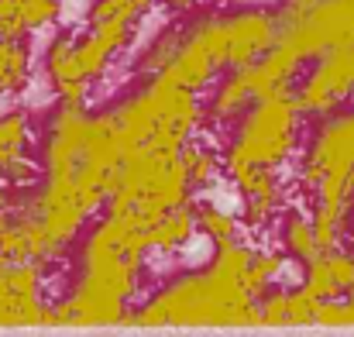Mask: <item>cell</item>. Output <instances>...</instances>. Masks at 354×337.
Wrapping results in <instances>:
<instances>
[{"mask_svg": "<svg viewBox=\"0 0 354 337\" xmlns=\"http://www.w3.org/2000/svg\"><path fill=\"white\" fill-rule=\"evenodd\" d=\"M148 251V224L134 207L107 214L83 244L80 282L73 296L52 307V324H131L127 300L141 289Z\"/></svg>", "mask_w": 354, "mask_h": 337, "instance_id": "cell-1", "label": "cell"}, {"mask_svg": "<svg viewBox=\"0 0 354 337\" xmlns=\"http://www.w3.org/2000/svg\"><path fill=\"white\" fill-rule=\"evenodd\" d=\"M131 324H244L254 327L261 324L258 300L248 296L244 282H231L214 275L210 268L203 272H186L162 286L134 317Z\"/></svg>", "mask_w": 354, "mask_h": 337, "instance_id": "cell-2", "label": "cell"}, {"mask_svg": "<svg viewBox=\"0 0 354 337\" xmlns=\"http://www.w3.org/2000/svg\"><path fill=\"white\" fill-rule=\"evenodd\" d=\"M296 145H299V111H296L292 90H289V93H275V97L254 100L244 111L241 127H237L221 169H224V176L231 183L251 165L279 169L292 155Z\"/></svg>", "mask_w": 354, "mask_h": 337, "instance_id": "cell-3", "label": "cell"}, {"mask_svg": "<svg viewBox=\"0 0 354 337\" xmlns=\"http://www.w3.org/2000/svg\"><path fill=\"white\" fill-rule=\"evenodd\" d=\"M320 131L310 141L299 183L317 193L324 203H337L344 210L354 207V113L320 117Z\"/></svg>", "mask_w": 354, "mask_h": 337, "instance_id": "cell-4", "label": "cell"}, {"mask_svg": "<svg viewBox=\"0 0 354 337\" xmlns=\"http://www.w3.org/2000/svg\"><path fill=\"white\" fill-rule=\"evenodd\" d=\"M221 69H227V28H224V14H203V17L183 24V45H179V52L155 76H165L169 83L200 93L203 86H210V80Z\"/></svg>", "mask_w": 354, "mask_h": 337, "instance_id": "cell-5", "label": "cell"}, {"mask_svg": "<svg viewBox=\"0 0 354 337\" xmlns=\"http://www.w3.org/2000/svg\"><path fill=\"white\" fill-rule=\"evenodd\" d=\"M279 42L299 62H313L330 48H348L354 45V0H320L299 24L282 28Z\"/></svg>", "mask_w": 354, "mask_h": 337, "instance_id": "cell-6", "label": "cell"}, {"mask_svg": "<svg viewBox=\"0 0 354 337\" xmlns=\"http://www.w3.org/2000/svg\"><path fill=\"white\" fill-rule=\"evenodd\" d=\"M313 62L306 83L292 90V104L299 117H330L354 93V45L330 48Z\"/></svg>", "mask_w": 354, "mask_h": 337, "instance_id": "cell-7", "label": "cell"}, {"mask_svg": "<svg viewBox=\"0 0 354 337\" xmlns=\"http://www.w3.org/2000/svg\"><path fill=\"white\" fill-rule=\"evenodd\" d=\"M227 28V69H244L261 59L279 42V21L272 10H237L224 14Z\"/></svg>", "mask_w": 354, "mask_h": 337, "instance_id": "cell-8", "label": "cell"}, {"mask_svg": "<svg viewBox=\"0 0 354 337\" xmlns=\"http://www.w3.org/2000/svg\"><path fill=\"white\" fill-rule=\"evenodd\" d=\"M24 21L17 0H0V93H21L31 76V52L24 45Z\"/></svg>", "mask_w": 354, "mask_h": 337, "instance_id": "cell-9", "label": "cell"}, {"mask_svg": "<svg viewBox=\"0 0 354 337\" xmlns=\"http://www.w3.org/2000/svg\"><path fill=\"white\" fill-rule=\"evenodd\" d=\"M196 210H200V200L196 197H186L179 207L165 210L155 224L148 227V248L155 251H179L193 241L196 234Z\"/></svg>", "mask_w": 354, "mask_h": 337, "instance_id": "cell-10", "label": "cell"}, {"mask_svg": "<svg viewBox=\"0 0 354 337\" xmlns=\"http://www.w3.org/2000/svg\"><path fill=\"white\" fill-rule=\"evenodd\" d=\"M0 324H52V307L41 303V293H17L7 265L0 268Z\"/></svg>", "mask_w": 354, "mask_h": 337, "instance_id": "cell-11", "label": "cell"}, {"mask_svg": "<svg viewBox=\"0 0 354 337\" xmlns=\"http://www.w3.org/2000/svg\"><path fill=\"white\" fill-rule=\"evenodd\" d=\"M251 104H254V93L248 86L244 69H231V76L217 86V93H214V100L207 107V117H210V124L227 127V124H237Z\"/></svg>", "mask_w": 354, "mask_h": 337, "instance_id": "cell-12", "label": "cell"}, {"mask_svg": "<svg viewBox=\"0 0 354 337\" xmlns=\"http://www.w3.org/2000/svg\"><path fill=\"white\" fill-rule=\"evenodd\" d=\"M179 158L186 165V176H189V193H200V190H210L221 176V158L214 155V148L186 138L183 148H179Z\"/></svg>", "mask_w": 354, "mask_h": 337, "instance_id": "cell-13", "label": "cell"}, {"mask_svg": "<svg viewBox=\"0 0 354 337\" xmlns=\"http://www.w3.org/2000/svg\"><path fill=\"white\" fill-rule=\"evenodd\" d=\"M28 141H31V117L24 111L0 113V169L28 155Z\"/></svg>", "mask_w": 354, "mask_h": 337, "instance_id": "cell-14", "label": "cell"}, {"mask_svg": "<svg viewBox=\"0 0 354 337\" xmlns=\"http://www.w3.org/2000/svg\"><path fill=\"white\" fill-rule=\"evenodd\" d=\"M196 234L210 237L214 244H231V241H241V224H237L234 214H227L224 207L203 203V200H200V210H196Z\"/></svg>", "mask_w": 354, "mask_h": 337, "instance_id": "cell-15", "label": "cell"}, {"mask_svg": "<svg viewBox=\"0 0 354 337\" xmlns=\"http://www.w3.org/2000/svg\"><path fill=\"white\" fill-rule=\"evenodd\" d=\"M286 268V258L279 251H251V262L244 268V289L251 300L265 296V286H272Z\"/></svg>", "mask_w": 354, "mask_h": 337, "instance_id": "cell-16", "label": "cell"}, {"mask_svg": "<svg viewBox=\"0 0 354 337\" xmlns=\"http://www.w3.org/2000/svg\"><path fill=\"white\" fill-rule=\"evenodd\" d=\"M179 45H183V24H176V28H165L158 38H151L148 42V48L141 52V59H138V73H145V76H155V73H162L169 62H172V55L179 52Z\"/></svg>", "mask_w": 354, "mask_h": 337, "instance_id": "cell-17", "label": "cell"}, {"mask_svg": "<svg viewBox=\"0 0 354 337\" xmlns=\"http://www.w3.org/2000/svg\"><path fill=\"white\" fill-rule=\"evenodd\" d=\"M45 69L52 76V83H66V80H86L83 69H80V59H76V42L69 35H59L52 38L48 52H45Z\"/></svg>", "mask_w": 354, "mask_h": 337, "instance_id": "cell-18", "label": "cell"}, {"mask_svg": "<svg viewBox=\"0 0 354 337\" xmlns=\"http://www.w3.org/2000/svg\"><path fill=\"white\" fill-rule=\"evenodd\" d=\"M282 241H286V251L296 258V262H310L317 251V237H313V221L306 214H289V221L282 227Z\"/></svg>", "mask_w": 354, "mask_h": 337, "instance_id": "cell-19", "label": "cell"}, {"mask_svg": "<svg viewBox=\"0 0 354 337\" xmlns=\"http://www.w3.org/2000/svg\"><path fill=\"white\" fill-rule=\"evenodd\" d=\"M151 7H155V0H93L86 21L97 24V21H107V17H124L127 24L138 28V21H141Z\"/></svg>", "mask_w": 354, "mask_h": 337, "instance_id": "cell-20", "label": "cell"}, {"mask_svg": "<svg viewBox=\"0 0 354 337\" xmlns=\"http://www.w3.org/2000/svg\"><path fill=\"white\" fill-rule=\"evenodd\" d=\"M76 59H80V69H83V76L86 80H100L104 73H107V66H111V59H114V52L93 35V31H86L80 42H76Z\"/></svg>", "mask_w": 354, "mask_h": 337, "instance_id": "cell-21", "label": "cell"}, {"mask_svg": "<svg viewBox=\"0 0 354 337\" xmlns=\"http://www.w3.org/2000/svg\"><path fill=\"white\" fill-rule=\"evenodd\" d=\"M17 10H21L24 28H28V31H38V28L59 21L62 0H17Z\"/></svg>", "mask_w": 354, "mask_h": 337, "instance_id": "cell-22", "label": "cell"}, {"mask_svg": "<svg viewBox=\"0 0 354 337\" xmlns=\"http://www.w3.org/2000/svg\"><path fill=\"white\" fill-rule=\"evenodd\" d=\"M327 265H330L334 286L351 296L354 293V251L351 248H334V251H327Z\"/></svg>", "mask_w": 354, "mask_h": 337, "instance_id": "cell-23", "label": "cell"}, {"mask_svg": "<svg viewBox=\"0 0 354 337\" xmlns=\"http://www.w3.org/2000/svg\"><path fill=\"white\" fill-rule=\"evenodd\" d=\"M317 296H310L306 289H289L286 296V324H313L317 317Z\"/></svg>", "mask_w": 354, "mask_h": 337, "instance_id": "cell-24", "label": "cell"}, {"mask_svg": "<svg viewBox=\"0 0 354 337\" xmlns=\"http://www.w3.org/2000/svg\"><path fill=\"white\" fill-rule=\"evenodd\" d=\"M282 203L279 200H268V197H244V224L248 227H261L275 217Z\"/></svg>", "mask_w": 354, "mask_h": 337, "instance_id": "cell-25", "label": "cell"}, {"mask_svg": "<svg viewBox=\"0 0 354 337\" xmlns=\"http://www.w3.org/2000/svg\"><path fill=\"white\" fill-rule=\"evenodd\" d=\"M286 296H289V289H272L268 296H261V300H258L261 324H268V327L286 324Z\"/></svg>", "mask_w": 354, "mask_h": 337, "instance_id": "cell-26", "label": "cell"}, {"mask_svg": "<svg viewBox=\"0 0 354 337\" xmlns=\"http://www.w3.org/2000/svg\"><path fill=\"white\" fill-rule=\"evenodd\" d=\"M317 3H320V0H286V3L275 10L279 31H282V28H292V24H299V21H303V17H306L313 7H317Z\"/></svg>", "mask_w": 354, "mask_h": 337, "instance_id": "cell-27", "label": "cell"}, {"mask_svg": "<svg viewBox=\"0 0 354 337\" xmlns=\"http://www.w3.org/2000/svg\"><path fill=\"white\" fill-rule=\"evenodd\" d=\"M55 93H59V104H86V97H90V80L55 83Z\"/></svg>", "mask_w": 354, "mask_h": 337, "instance_id": "cell-28", "label": "cell"}, {"mask_svg": "<svg viewBox=\"0 0 354 337\" xmlns=\"http://www.w3.org/2000/svg\"><path fill=\"white\" fill-rule=\"evenodd\" d=\"M7 221H10V203H7V190L0 183V230L7 227Z\"/></svg>", "mask_w": 354, "mask_h": 337, "instance_id": "cell-29", "label": "cell"}, {"mask_svg": "<svg viewBox=\"0 0 354 337\" xmlns=\"http://www.w3.org/2000/svg\"><path fill=\"white\" fill-rule=\"evenodd\" d=\"M165 3H169L172 10H189V7H196L200 0H165Z\"/></svg>", "mask_w": 354, "mask_h": 337, "instance_id": "cell-30", "label": "cell"}, {"mask_svg": "<svg viewBox=\"0 0 354 337\" xmlns=\"http://www.w3.org/2000/svg\"><path fill=\"white\" fill-rule=\"evenodd\" d=\"M344 324H354V293L344 300Z\"/></svg>", "mask_w": 354, "mask_h": 337, "instance_id": "cell-31", "label": "cell"}]
</instances>
